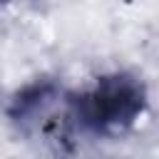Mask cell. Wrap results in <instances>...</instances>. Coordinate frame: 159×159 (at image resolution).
<instances>
[{"label":"cell","mask_w":159,"mask_h":159,"mask_svg":"<svg viewBox=\"0 0 159 159\" xmlns=\"http://www.w3.org/2000/svg\"><path fill=\"white\" fill-rule=\"evenodd\" d=\"M77 129L104 134L132 127L147 109V87L129 72L102 75L89 89L70 94Z\"/></svg>","instance_id":"1"},{"label":"cell","mask_w":159,"mask_h":159,"mask_svg":"<svg viewBox=\"0 0 159 159\" xmlns=\"http://www.w3.org/2000/svg\"><path fill=\"white\" fill-rule=\"evenodd\" d=\"M10 122L27 137H40L45 142L70 139L75 124L70 92H65L52 80H37L25 84L7 107Z\"/></svg>","instance_id":"2"},{"label":"cell","mask_w":159,"mask_h":159,"mask_svg":"<svg viewBox=\"0 0 159 159\" xmlns=\"http://www.w3.org/2000/svg\"><path fill=\"white\" fill-rule=\"evenodd\" d=\"M7 2H12V0H0V5H7Z\"/></svg>","instance_id":"3"}]
</instances>
